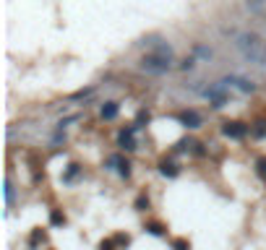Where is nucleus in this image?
<instances>
[{
  "mask_svg": "<svg viewBox=\"0 0 266 250\" xmlns=\"http://www.w3.org/2000/svg\"><path fill=\"white\" fill-rule=\"evenodd\" d=\"M235 47H238V52L248 60V63H256V65L266 68V42L261 37H256L250 32H238L235 34Z\"/></svg>",
  "mask_w": 266,
  "mask_h": 250,
  "instance_id": "obj_1",
  "label": "nucleus"
},
{
  "mask_svg": "<svg viewBox=\"0 0 266 250\" xmlns=\"http://www.w3.org/2000/svg\"><path fill=\"white\" fill-rule=\"evenodd\" d=\"M170 65H172V50L167 47L164 42H154L151 44V52H146L141 60H139V68L141 71H146V73H167L170 71Z\"/></svg>",
  "mask_w": 266,
  "mask_h": 250,
  "instance_id": "obj_2",
  "label": "nucleus"
},
{
  "mask_svg": "<svg viewBox=\"0 0 266 250\" xmlns=\"http://www.w3.org/2000/svg\"><path fill=\"white\" fill-rule=\"evenodd\" d=\"M222 133L227 135V138H243V135L248 133V125L238 123V120H232V123H225L222 125Z\"/></svg>",
  "mask_w": 266,
  "mask_h": 250,
  "instance_id": "obj_3",
  "label": "nucleus"
},
{
  "mask_svg": "<svg viewBox=\"0 0 266 250\" xmlns=\"http://www.w3.org/2000/svg\"><path fill=\"white\" fill-rule=\"evenodd\" d=\"M225 81H227V83H232V86H238L243 94H250V92L256 89L250 81H246V78H238V76H230V78H225Z\"/></svg>",
  "mask_w": 266,
  "mask_h": 250,
  "instance_id": "obj_4",
  "label": "nucleus"
},
{
  "mask_svg": "<svg viewBox=\"0 0 266 250\" xmlns=\"http://www.w3.org/2000/svg\"><path fill=\"white\" fill-rule=\"evenodd\" d=\"M246 5H248L250 13H256V16L266 19V0H246Z\"/></svg>",
  "mask_w": 266,
  "mask_h": 250,
  "instance_id": "obj_5",
  "label": "nucleus"
},
{
  "mask_svg": "<svg viewBox=\"0 0 266 250\" xmlns=\"http://www.w3.org/2000/svg\"><path fill=\"white\" fill-rule=\"evenodd\" d=\"M180 123H185L188 128H199L201 125V117L199 115H196V112H180Z\"/></svg>",
  "mask_w": 266,
  "mask_h": 250,
  "instance_id": "obj_6",
  "label": "nucleus"
},
{
  "mask_svg": "<svg viewBox=\"0 0 266 250\" xmlns=\"http://www.w3.org/2000/svg\"><path fill=\"white\" fill-rule=\"evenodd\" d=\"M133 133H136V128H128V131L120 133V146L123 149H133Z\"/></svg>",
  "mask_w": 266,
  "mask_h": 250,
  "instance_id": "obj_7",
  "label": "nucleus"
},
{
  "mask_svg": "<svg viewBox=\"0 0 266 250\" xmlns=\"http://www.w3.org/2000/svg\"><path fill=\"white\" fill-rule=\"evenodd\" d=\"M115 115H118V104H115V102H107V104H104V107H102V117L112 120Z\"/></svg>",
  "mask_w": 266,
  "mask_h": 250,
  "instance_id": "obj_8",
  "label": "nucleus"
},
{
  "mask_svg": "<svg viewBox=\"0 0 266 250\" xmlns=\"http://www.w3.org/2000/svg\"><path fill=\"white\" fill-rule=\"evenodd\" d=\"M159 170H162V175H170V177L178 175V167H175L172 162H162V164H159Z\"/></svg>",
  "mask_w": 266,
  "mask_h": 250,
  "instance_id": "obj_9",
  "label": "nucleus"
},
{
  "mask_svg": "<svg viewBox=\"0 0 266 250\" xmlns=\"http://www.w3.org/2000/svg\"><path fill=\"white\" fill-rule=\"evenodd\" d=\"M112 162L118 164V172H120V175L128 177V172H131V170H128V162H123V159H112Z\"/></svg>",
  "mask_w": 266,
  "mask_h": 250,
  "instance_id": "obj_10",
  "label": "nucleus"
},
{
  "mask_svg": "<svg viewBox=\"0 0 266 250\" xmlns=\"http://www.w3.org/2000/svg\"><path fill=\"white\" fill-rule=\"evenodd\" d=\"M172 245H175V250H191V245H188L185 240H175Z\"/></svg>",
  "mask_w": 266,
  "mask_h": 250,
  "instance_id": "obj_11",
  "label": "nucleus"
},
{
  "mask_svg": "<svg viewBox=\"0 0 266 250\" xmlns=\"http://www.w3.org/2000/svg\"><path fill=\"white\" fill-rule=\"evenodd\" d=\"M258 175L266 180V159H258Z\"/></svg>",
  "mask_w": 266,
  "mask_h": 250,
  "instance_id": "obj_12",
  "label": "nucleus"
},
{
  "mask_svg": "<svg viewBox=\"0 0 266 250\" xmlns=\"http://www.w3.org/2000/svg\"><path fill=\"white\" fill-rule=\"evenodd\" d=\"M256 135H266V123H258V128H253Z\"/></svg>",
  "mask_w": 266,
  "mask_h": 250,
  "instance_id": "obj_13",
  "label": "nucleus"
},
{
  "mask_svg": "<svg viewBox=\"0 0 266 250\" xmlns=\"http://www.w3.org/2000/svg\"><path fill=\"white\" fill-rule=\"evenodd\" d=\"M149 232L151 234H162V227H159V224H149Z\"/></svg>",
  "mask_w": 266,
  "mask_h": 250,
  "instance_id": "obj_14",
  "label": "nucleus"
}]
</instances>
